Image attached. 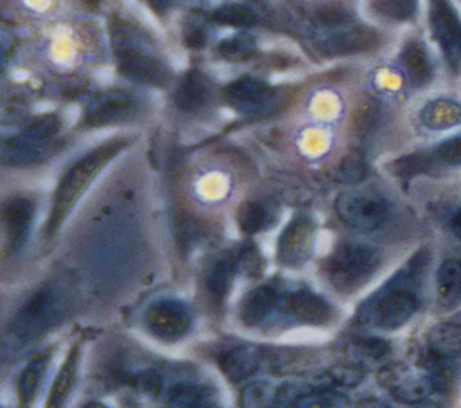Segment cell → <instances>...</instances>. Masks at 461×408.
<instances>
[{"label": "cell", "instance_id": "cell-1", "mask_svg": "<svg viewBox=\"0 0 461 408\" xmlns=\"http://www.w3.org/2000/svg\"><path fill=\"white\" fill-rule=\"evenodd\" d=\"M425 264V253H418L406 269L371 295L357 311V320L362 325L376 329L402 327L418 309L417 275Z\"/></svg>", "mask_w": 461, "mask_h": 408}, {"label": "cell", "instance_id": "cell-2", "mask_svg": "<svg viewBox=\"0 0 461 408\" xmlns=\"http://www.w3.org/2000/svg\"><path fill=\"white\" fill-rule=\"evenodd\" d=\"M125 138H116L110 142H105L103 145L96 147L89 154H85L80 161H76L61 177L56 193L53 197V207L49 212V219L45 224V235L53 237L61 223L67 219L74 204L80 200V197L85 193L89 184L96 179V175L103 170L107 163H110L125 147Z\"/></svg>", "mask_w": 461, "mask_h": 408}, {"label": "cell", "instance_id": "cell-3", "mask_svg": "<svg viewBox=\"0 0 461 408\" xmlns=\"http://www.w3.org/2000/svg\"><path fill=\"white\" fill-rule=\"evenodd\" d=\"M378 265L376 253L357 242H343L328 257L325 273L339 293H353L366 284Z\"/></svg>", "mask_w": 461, "mask_h": 408}, {"label": "cell", "instance_id": "cell-4", "mask_svg": "<svg viewBox=\"0 0 461 408\" xmlns=\"http://www.w3.org/2000/svg\"><path fill=\"white\" fill-rule=\"evenodd\" d=\"M60 121L54 116H44L29 125L13 140L0 145V163L12 167H24L35 163L47 154V145L58 132Z\"/></svg>", "mask_w": 461, "mask_h": 408}, {"label": "cell", "instance_id": "cell-5", "mask_svg": "<svg viewBox=\"0 0 461 408\" xmlns=\"http://www.w3.org/2000/svg\"><path fill=\"white\" fill-rule=\"evenodd\" d=\"M337 216L348 226L359 232H373L382 226L388 217V204L375 192L346 190L337 197Z\"/></svg>", "mask_w": 461, "mask_h": 408}, {"label": "cell", "instance_id": "cell-6", "mask_svg": "<svg viewBox=\"0 0 461 408\" xmlns=\"http://www.w3.org/2000/svg\"><path fill=\"white\" fill-rule=\"evenodd\" d=\"M61 313V297L54 288H42L35 293L12 323V332L29 342L49 330Z\"/></svg>", "mask_w": 461, "mask_h": 408}, {"label": "cell", "instance_id": "cell-7", "mask_svg": "<svg viewBox=\"0 0 461 408\" xmlns=\"http://www.w3.org/2000/svg\"><path fill=\"white\" fill-rule=\"evenodd\" d=\"M116 56L121 73L133 80L158 87H163L170 82V71L166 69L165 63L150 53L142 51L141 47H135L125 40H117Z\"/></svg>", "mask_w": 461, "mask_h": 408}, {"label": "cell", "instance_id": "cell-8", "mask_svg": "<svg viewBox=\"0 0 461 408\" xmlns=\"http://www.w3.org/2000/svg\"><path fill=\"white\" fill-rule=\"evenodd\" d=\"M429 22L433 35L441 45L449 61L456 67L461 63V22L449 0H431Z\"/></svg>", "mask_w": 461, "mask_h": 408}, {"label": "cell", "instance_id": "cell-9", "mask_svg": "<svg viewBox=\"0 0 461 408\" xmlns=\"http://www.w3.org/2000/svg\"><path fill=\"white\" fill-rule=\"evenodd\" d=\"M146 325L150 332L163 342H177L190 329V314L181 302L161 300L150 306Z\"/></svg>", "mask_w": 461, "mask_h": 408}, {"label": "cell", "instance_id": "cell-10", "mask_svg": "<svg viewBox=\"0 0 461 408\" xmlns=\"http://www.w3.org/2000/svg\"><path fill=\"white\" fill-rule=\"evenodd\" d=\"M378 381L404 403H420L434 390L433 379L422 378L400 363L384 367L378 374Z\"/></svg>", "mask_w": 461, "mask_h": 408}, {"label": "cell", "instance_id": "cell-11", "mask_svg": "<svg viewBox=\"0 0 461 408\" xmlns=\"http://www.w3.org/2000/svg\"><path fill=\"white\" fill-rule=\"evenodd\" d=\"M316 228L309 219H294L279 237L278 258L281 264L295 267L309 260L314 246Z\"/></svg>", "mask_w": 461, "mask_h": 408}, {"label": "cell", "instance_id": "cell-12", "mask_svg": "<svg viewBox=\"0 0 461 408\" xmlns=\"http://www.w3.org/2000/svg\"><path fill=\"white\" fill-rule=\"evenodd\" d=\"M35 208L28 199H12L0 210V226L4 232V242L8 253L20 249L29 235Z\"/></svg>", "mask_w": 461, "mask_h": 408}, {"label": "cell", "instance_id": "cell-13", "mask_svg": "<svg viewBox=\"0 0 461 408\" xmlns=\"http://www.w3.org/2000/svg\"><path fill=\"white\" fill-rule=\"evenodd\" d=\"M272 96L274 91L267 84L253 78H242L225 89V100L240 112H255L265 107Z\"/></svg>", "mask_w": 461, "mask_h": 408}, {"label": "cell", "instance_id": "cell-14", "mask_svg": "<svg viewBox=\"0 0 461 408\" xmlns=\"http://www.w3.org/2000/svg\"><path fill=\"white\" fill-rule=\"evenodd\" d=\"M135 110V103L132 98L125 94H109L98 102H94L85 112V125L89 126H103L123 121L130 118Z\"/></svg>", "mask_w": 461, "mask_h": 408}, {"label": "cell", "instance_id": "cell-15", "mask_svg": "<svg viewBox=\"0 0 461 408\" xmlns=\"http://www.w3.org/2000/svg\"><path fill=\"white\" fill-rule=\"evenodd\" d=\"M287 309L290 314H294L303 323L312 325H323L332 320V307L318 295L301 290L288 297Z\"/></svg>", "mask_w": 461, "mask_h": 408}, {"label": "cell", "instance_id": "cell-16", "mask_svg": "<svg viewBox=\"0 0 461 408\" xmlns=\"http://www.w3.org/2000/svg\"><path fill=\"white\" fill-rule=\"evenodd\" d=\"M378 37L366 28H348L334 33L323 42V49L328 54H355L376 47Z\"/></svg>", "mask_w": 461, "mask_h": 408}, {"label": "cell", "instance_id": "cell-17", "mask_svg": "<svg viewBox=\"0 0 461 408\" xmlns=\"http://www.w3.org/2000/svg\"><path fill=\"white\" fill-rule=\"evenodd\" d=\"M400 63L406 75L417 87H424L433 80V65L418 40H411L404 45L400 54Z\"/></svg>", "mask_w": 461, "mask_h": 408}, {"label": "cell", "instance_id": "cell-18", "mask_svg": "<svg viewBox=\"0 0 461 408\" xmlns=\"http://www.w3.org/2000/svg\"><path fill=\"white\" fill-rule=\"evenodd\" d=\"M278 300L276 291L271 286H260L253 290L242 302L240 307V320L247 325H258L267 318V314L274 309Z\"/></svg>", "mask_w": 461, "mask_h": 408}, {"label": "cell", "instance_id": "cell-19", "mask_svg": "<svg viewBox=\"0 0 461 408\" xmlns=\"http://www.w3.org/2000/svg\"><path fill=\"white\" fill-rule=\"evenodd\" d=\"M427 346L431 355L450 360L461 353V327L454 323H438L429 330Z\"/></svg>", "mask_w": 461, "mask_h": 408}, {"label": "cell", "instance_id": "cell-20", "mask_svg": "<svg viewBox=\"0 0 461 408\" xmlns=\"http://www.w3.org/2000/svg\"><path fill=\"white\" fill-rule=\"evenodd\" d=\"M424 126L433 130H445L461 125V105L452 100H436L427 103L420 112Z\"/></svg>", "mask_w": 461, "mask_h": 408}, {"label": "cell", "instance_id": "cell-21", "mask_svg": "<svg viewBox=\"0 0 461 408\" xmlns=\"http://www.w3.org/2000/svg\"><path fill=\"white\" fill-rule=\"evenodd\" d=\"M78 363H80V347L74 346L70 349L67 360L60 367V372L53 383V388L47 397L49 406H61L65 403V399L69 397L72 385L76 381V374H78Z\"/></svg>", "mask_w": 461, "mask_h": 408}, {"label": "cell", "instance_id": "cell-22", "mask_svg": "<svg viewBox=\"0 0 461 408\" xmlns=\"http://www.w3.org/2000/svg\"><path fill=\"white\" fill-rule=\"evenodd\" d=\"M436 288H438V298L443 306L450 307L457 304V300L461 298V262L445 260L440 265Z\"/></svg>", "mask_w": 461, "mask_h": 408}, {"label": "cell", "instance_id": "cell-23", "mask_svg": "<svg viewBox=\"0 0 461 408\" xmlns=\"http://www.w3.org/2000/svg\"><path fill=\"white\" fill-rule=\"evenodd\" d=\"M206 98H207L206 80L200 77V73H195V71L190 73L181 82V86L177 87L175 96H174L175 105L186 112L198 110L206 103Z\"/></svg>", "mask_w": 461, "mask_h": 408}, {"label": "cell", "instance_id": "cell-24", "mask_svg": "<svg viewBox=\"0 0 461 408\" xmlns=\"http://www.w3.org/2000/svg\"><path fill=\"white\" fill-rule=\"evenodd\" d=\"M47 362H49L47 355H38L22 371V374L19 378L20 404H29L36 397L44 374H45V369H47Z\"/></svg>", "mask_w": 461, "mask_h": 408}, {"label": "cell", "instance_id": "cell-25", "mask_svg": "<svg viewBox=\"0 0 461 408\" xmlns=\"http://www.w3.org/2000/svg\"><path fill=\"white\" fill-rule=\"evenodd\" d=\"M235 260L222 258L207 277V293L214 304H223L235 281Z\"/></svg>", "mask_w": 461, "mask_h": 408}, {"label": "cell", "instance_id": "cell-26", "mask_svg": "<svg viewBox=\"0 0 461 408\" xmlns=\"http://www.w3.org/2000/svg\"><path fill=\"white\" fill-rule=\"evenodd\" d=\"M272 223V210L265 202H247L239 212V224L246 233L262 232Z\"/></svg>", "mask_w": 461, "mask_h": 408}, {"label": "cell", "instance_id": "cell-27", "mask_svg": "<svg viewBox=\"0 0 461 408\" xmlns=\"http://www.w3.org/2000/svg\"><path fill=\"white\" fill-rule=\"evenodd\" d=\"M213 20L233 28H253L256 24V15L242 4H223L213 13Z\"/></svg>", "mask_w": 461, "mask_h": 408}, {"label": "cell", "instance_id": "cell-28", "mask_svg": "<svg viewBox=\"0 0 461 408\" xmlns=\"http://www.w3.org/2000/svg\"><path fill=\"white\" fill-rule=\"evenodd\" d=\"M371 8L388 19L409 20L417 12V0H371Z\"/></svg>", "mask_w": 461, "mask_h": 408}, {"label": "cell", "instance_id": "cell-29", "mask_svg": "<svg viewBox=\"0 0 461 408\" xmlns=\"http://www.w3.org/2000/svg\"><path fill=\"white\" fill-rule=\"evenodd\" d=\"M295 406H346L348 404V399L339 394V392H334V390H318V392H306V394H301L295 401H294Z\"/></svg>", "mask_w": 461, "mask_h": 408}, {"label": "cell", "instance_id": "cell-30", "mask_svg": "<svg viewBox=\"0 0 461 408\" xmlns=\"http://www.w3.org/2000/svg\"><path fill=\"white\" fill-rule=\"evenodd\" d=\"M436 159V158H434ZM434 159H429L422 154H415V156H408V158H400L397 159L392 168L393 172L402 177V179H409L413 175H418V174H425L429 172L433 167H434Z\"/></svg>", "mask_w": 461, "mask_h": 408}, {"label": "cell", "instance_id": "cell-31", "mask_svg": "<svg viewBox=\"0 0 461 408\" xmlns=\"http://www.w3.org/2000/svg\"><path fill=\"white\" fill-rule=\"evenodd\" d=\"M255 367V360L246 351H233L222 358V369L227 372L230 379H240L247 376Z\"/></svg>", "mask_w": 461, "mask_h": 408}, {"label": "cell", "instance_id": "cell-32", "mask_svg": "<svg viewBox=\"0 0 461 408\" xmlns=\"http://www.w3.org/2000/svg\"><path fill=\"white\" fill-rule=\"evenodd\" d=\"M368 167L359 152H348L339 165V179L346 184H357L364 179Z\"/></svg>", "mask_w": 461, "mask_h": 408}, {"label": "cell", "instance_id": "cell-33", "mask_svg": "<svg viewBox=\"0 0 461 408\" xmlns=\"http://www.w3.org/2000/svg\"><path fill=\"white\" fill-rule=\"evenodd\" d=\"M376 116H378V103L371 98H366L362 100L359 105H357V110L353 114V128L355 132H359L360 135L369 132L376 121Z\"/></svg>", "mask_w": 461, "mask_h": 408}, {"label": "cell", "instance_id": "cell-34", "mask_svg": "<svg viewBox=\"0 0 461 408\" xmlns=\"http://www.w3.org/2000/svg\"><path fill=\"white\" fill-rule=\"evenodd\" d=\"M355 349V358L362 360V362H376L382 360L390 353V346L382 339H359V342L353 344Z\"/></svg>", "mask_w": 461, "mask_h": 408}, {"label": "cell", "instance_id": "cell-35", "mask_svg": "<svg viewBox=\"0 0 461 408\" xmlns=\"http://www.w3.org/2000/svg\"><path fill=\"white\" fill-rule=\"evenodd\" d=\"M434 156L438 161L445 165H452V167L461 165V135H454V138L443 142L436 149Z\"/></svg>", "mask_w": 461, "mask_h": 408}, {"label": "cell", "instance_id": "cell-36", "mask_svg": "<svg viewBox=\"0 0 461 408\" xmlns=\"http://www.w3.org/2000/svg\"><path fill=\"white\" fill-rule=\"evenodd\" d=\"M330 378L334 383H337L339 387H357L364 374L360 369L357 367H350V365H339L336 369L330 371Z\"/></svg>", "mask_w": 461, "mask_h": 408}, {"label": "cell", "instance_id": "cell-37", "mask_svg": "<svg viewBox=\"0 0 461 408\" xmlns=\"http://www.w3.org/2000/svg\"><path fill=\"white\" fill-rule=\"evenodd\" d=\"M202 401V392L195 387H174L170 392V403L174 406H191Z\"/></svg>", "mask_w": 461, "mask_h": 408}, {"label": "cell", "instance_id": "cell-38", "mask_svg": "<svg viewBox=\"0 0 461 408\" xmlns=\"http://www.w3.org/2000/svg\"><path fill=\"white\" fill-rule=\"evenodd\" d=\"M253 44L246 38H233L220 44V54L225 58H242L246 54H249Z\"/></svg>", "mask_w": 461, "mask_h": 408}, {"label": "cell", "instance_id": "cell-39", "mask_svg": "<svg viewBox=\"0 0 461 408\" xmlns=\"http://www.w3.org/2000/svg\"><path fill=\"white\" fill-rule=\"evenodd\" d=\"M318 20L327 28H339L348 22V13L341 8H325L318 13Z\"/></svg>", "mask_w": 461, "mask_h": 408}, {"label": "cell", "instance_id": "cell-40", "mask_svg": "<svg viewBox=\"0 0 461 408\" xmlns=\"http://www.w3.org/2000/svg\"><path fill=\"white\" fill-rule=\"evenodd\" d=\"M247 394H251V397L247 399H244V403L246 404H265L269 399H271V396H269V390H267V387L265 385H255V387H249L247 388Z\"/></svg>", "mask_w": 461, "mask_h": 408}, {"label": "cell", "instance_id": "cell-41", "mask_svg": "<svg viewBox=\"0 0 461 408\" xmlns=\"http://www.w3.org/2000/svg\"><path fill=\"white\" fill-rule=\"evenodd\" d=\"M172 3H174V0H148L150 8L156 12L158 15H165L170 10Z\"/></svg>", "mask_w": 461, "mask_h": 408}, {"label": "cell", "instance_id": "cell-42", "mask_svg": "<svg viewBox=\"0 0 461 408\" xmlns=\"http://www.w3.org/2000/svg\"><path fill=\"white\" fill-rule=\"evenodd\" d=\"M450 228L454 232V235L461 241V210H457L454 216H452V221H450Z\"/></svg>", "mask_w": 461, "mask_h": 408}, {"label": "cell", "instance_id": "cell-43", "mask_svg": "<svg viewBox=\"0 0 461 408\" xmlns=\"http://www.w3.org/2000/svg\"><path fill=\"white\" fill-rule=\"evenodd\" d=\"M85 3H89V4H98L100 0H85Z\"/></svg>", "mask_w": 461, "mask_h": 408}]
</instances>
